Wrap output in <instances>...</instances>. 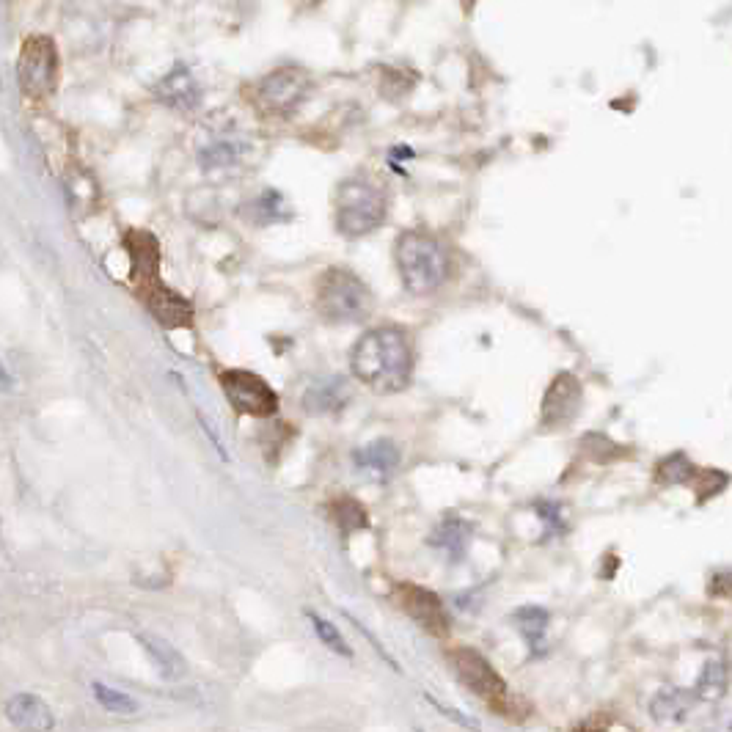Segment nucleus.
Segmentation results:
<instances>
[{"instance_id":"nucleus-18","label":"nucleus","mask_w":732,"mask_h":732,"mask_svg":"<svg viewBox=\"0 0 732 732\" xmlns=\"http://www.w3.org/2000/svg\"><path fill=\"white\" fill-rule=\"evenodd\" d=\"M141 644H144L146 653L152 655V661H155L157 669H160V675L166 677V680H179V677L188 675V664H185V658L174 650V644H168L166 639H160L155 633L141 636Z\"/></svg>"},{"instance_id":"nucleus-10","label":"nucleus","mask_w":732,"mask_h":732,"mask_svg":"<svg viewBox=\"0 0 732 732\" xmlns=\"http://www.w3.org/2000/svg\"><path fill=\"white\" fill-rule=\"evenodd\" d=\"M397 598H400L402 609L408 611V617L419 622L424 631H430L433 636H444L449 631L444 603L430 589L402 584V587H397Z\"/></svg>"},{"instance_id":"nucleus-22","label":"nucleus","mask_w":732,"mask_h":732,"mask_svg":"<svg viewBox=\"0 0 732 732\" xmlns=\"http://www.w3.org/2000/svg\"><path fill=\"white\" fill-rule=\"evenodd\" d=\"M94 697L100 702L102 708L108 713H119V716H130L138 710V702L133 697H127L122 691H116L111 686H102V683H94Z\"/></svg>"},{"instance_id":"nucleus-5","label":"nucleus","mask_w":732,"mask_h":732,"mask_svg":"<svg viewBox=\"0 0 732 732\" xmlns=\"http://www.w3.org/2000/svg\"><path fill=\"white\" fill-rule=\"evenodd\" d=\"M221 391L234 413L240 416H256L265 419L278 411V394L270 389L265 378L248 369H223L218 375Z\"/></svg>"},{"instance_id":"nucleus-13","label":"nucleus","mask_w":732,"mask_h":732,"mask_svg":"<svg viewBox=\"0 0 732 732\" xmlns=\"http://www.w3.org/2000/svg\"><path fill=\"white\" fill-rule=\"evenodd\" d=\"M3 710H6V719L23 732H50L56 727L50 705L34 694H14Z\"/></svg>"},{"instance_id":"nucleus-11","label":"nucleus","mask_w":732,"mask_h":732,"mask_svg":"<svg viewBox=\"0 0 732 732\" xmlns=\"http://www.w3.org/2000/svg\"><path fill=\"white\" fill-rule=\"evenodd\" d=\"M155 100L174 111H196L201 105V89L190 67L177 64L155 83Z\"/></svg>"},{"instance_id":"nucleus-15","label":"nucleus","mask_w":732,"mask_h":732,"mask_svg":"<svg viewBox=\"0 0 732 732\" xmlns=\"http://www.w3.org/2000/svg\"><path fill=\"white\" fill-rule=\"evenodd\" d=\"M124 248H127L130 262H133L135 281L157 276V270H160V245H157L155 234L133 229L124 237Z\"/></svg>"},{"instance_id":"nucleus-27","label":"nucleus","mask_w":732,"mask_h":732,"mask_svg":"<svg viewBox=\"0 0 732 732\" xmlns=\"http://www.w3.org/2000/svg\"><path fill=\"white\" fill-rule=\"evenodd\" d=\"M691 477H694V466L683 455H672L658 466V479L666 485H683Z\"/></svg>"},{"instance_id":"nucleus-8","label":"nucleus","mask_w":732,"mask_h":732,"mask_svg":"<svg viewBox=\"0 0 732 732\" xmlns=\"http://www.w3.org/2000/svg\"><path fill=\"white\" fill-rule=\"evenodd\" d=\"M138 295L144 300L149 314L155 317L163 328H190L193 325V306L179 292L166 287L160 276L138 281Z\"/></svg>"},{"instance_id":"nucleus-6","label":"nucleus","mask_w":732,"mask_h":732,"mask_svg":"<svg viewBox=\"0 0 732 732\" xmlns=\"http://www.w3.org/2000/svg\"><path fill=\"white\" fill-rule=\"evenodd\" d=\"M17 78L28 97L42 100L56 89L58 80V53L50 36H31L25 39L20 58H17Z\"/></svg>"},{"instance_id":"nucleus-4","label":"nucleus","mask_w":732,"mask_h":732,"mask_svg":"<svg viewBox=\"0 0 732 732\" xmlns=\"http://www.w3.org/2000/svg\"><path fill=\"white\" fill-rule=\"evenodd\" d=\"M372 306H375V298L369 287L350 270L331 267L317 281V311L328 322H336V325L361 322L372 314Z\"/></svg>"},{"instance_id":"nucleus-7","label":"nucleus","mask_w":732,"mask_h":732,"mask_svg":"<svg viewBox=\"0 0 732 732\" xmlns=\"http://www.w3.org/2000/svg\"><path fill=\"white\" fill-rule=\"evenodd\" d=\"M311 94V75L303 67H278L256 86V97L270 113H292Z\"/></svg>"},{"instance_id":"nucleus-3","label":"nucleus","mask_w":732,"mask_h":732,"mask_svg":"<svg viewBox=\"0 0 732 732\" xmlns=\"http://www.w3.org/2000/svg\"><path fill=\"white\" fill-rule=\"evenodd\" d=\"M336 229L344 237H364L383 226L386 212H389V201L380 185L366 177H350L344 179L339 190H336Z\"/></svg>"},{"instance_id":"nucleus-1","label":"nucleus","mask_w":732,"mask_h":732,"mask_svg":"<svg viewBox=\"0 0 732 732\" xmlns=\"http://www.w3.org/2000/svg\"><path fill=\"white\" fill-rule=\"evenodd\" d=\"M350 369L366 389L378 394H397L413 378L411 339L394 325L372 328L353 344Z\"/></svg>"},{"instance_id":"nucleus-26","label":"nucleus","mask_w":732,"mask_h":732,"mask_svg":"<svg viewBox=\"0 0 732 732\" xmlns=\"http://www.w3.org/2000/svg\"><path fill=\"white\" fill-rule=\"evenodd\" d=\"M240 146L237 144H212L201 152V166L204 168H226L240 160Z\"/></svg>"},{"instance_id":"nucleus-17","label":"nucleus","mask_w":732,"mask_h":732,"mask_svg":"<svg viewBox=\"0 0 732 732\" xmlns=\"http://www.w3.org/2000/svg\"><path fill=\"white\" fill-rule=\"evenodd\" d=\"M237 215L243 221L254 223V226H267V223L287 221L289 210L281 193H259L251 201H245L243 207L237 210Z\"/></svg>"},{"instance_id":"nucleus-16","label":"nucleus","mask_w":732,"mask_h":732,"mask_svg":"<svg viewBox=\"0 0 732 732\" xmlns=\"http://www.w3.org/2000/svg\"><path fill=\"white\" fill-rule=\"evenodd\" d=\"M355 466L361 468L364 474H369V477L386 479L400 466V449H397V444H391V441L366 444L355 452Z\"/></svg>"},{"instance_id":"nucleus-14","label":"nucleus","mask_w":732,"mask_h":732,"mask_svg":"<svg viewBox=\"0 0 732 732\" xmlns=\"http://www.w3.org/2000/svg\"><path fill=\"white\" fill-rule=\"evenodd\" d=\"M694 694L686 688L664 686L655 691V697L650 699V716L655 724L661 727H675L688 719V713L694 708Z\"/></svg>"},{"instance_id":"nucleus-23","label":"nucleus","mask_w":732,"mask_h":732,"mask_svg":"<svg viewBox=\"0 0 732 732\" xmlns=\"http://www.w3.org/2000/svg\"><path fill=\"white\" fill-rule=\"evenodd\" d=\"M333 518L339 523V529L344 534L355 532V529H364L366 526V512L364 507L353 499H339L333 504Z\"/></svg>"},{"instance_id":"nucleus-2","label":"nucleus","mask_w":732,"mask_h":732,"mask_svg":"<svg viewBox=\"0 0 732 732\" xmlns=\"http://www.w3.org/2000/svg\"><path fill=\"white\" fill-rule=\"evenodd\" d=\"M397 270L411 295H433L449 276V254L435 237L424 232H405L394 248Z\"/></svg>"},{"instance_id":"nucleus-19","label":"nucleus","mask_w":732,"mask_h":732,"mask_svg":"<svg viewBox=\"0 0 732 732\" xmlns=\"http://www.w3.org/2000/svg\"><path fill=\"white\" fill-rule=\"evenodd\" d=\"M727 683H730V672H727V664L713 658L708 664L702 666L699 672L697 683L691 688V694L699 699V702H719L724 694H727Z\"/></svg>"},{"instance_id":"nucleus-28","label":"nucleus","mask_w":732,"mask_h":732,"mask_svg":"<svg viewBox=\"0 0 732 732\" xmlns=\"http://www.w3.org/2000/svg\"><path fill=\"white\" fill-rule=\"evenodd\" d=\"M0 389H12V375L6 372L3 364H0Z\"/></svg>"},{"instance_id":"nucleus-9","label":"nucleus","mask_w":732,"mask_h":732,"mask_svg":"<svg viewBox=\"0 0 732 732\" xmlns=\"http://www.w3.org/2000/svg\"><path fill=\"white\" fill-rule=\"evenodd\" d=\"M449 658H452V666H455L457 677H460L477 697L488 699V702H499V699L507 697V683H504L499 672L488 664L485 655H479L477 650H468V647H460V650H452Z\"/></svg>"},{"instance_id":"nucleus-25","label":"nucleus","mask_w":732,"mask_h":732,"mask_svg":"<svg viewBox=\"0 0 732 732\" xmlns=\"http://www.w3.org/2000/svg\"><path fill=\"white\" fill-rule=\"evenodd\" d=\"M515 625H518V631H521L523 636L534 644L543 639L548 617H545L543 609H521L518 614H515Z\"/></svg>"},{"instance_id":"nucleus-21","label":"nucleus","mask_w":732,"mask_h":732,"mask_svg":"<svg viewBox=\"0 0 732 732\" xmlns=\"http://www.w3.org/2000/svg\"><path fill=\"white\" fill-rule=\"evenodd\" d=\"M344 402H347V389H344V383L339 378H331L325 380V383H320V386H314V389L309 391V397L303 400V405H306L309 411L325 413L342 408Z\"/></svg>"},{"instance_id":"nucleus-24","label":"nucleus","mask_w":732,"mask_h":732,"mask_svg":"<svg viewBox=\"0 0 732 732\" xmlns=\"http://www.w3.org/2000/svg\"><path fill=\"white\" fill-rule=\"evenodd\" d=\"M309 620H311V625H314V631H317V636H320V642L325 644V647H331L333 653L344 655V658H350V655H353V650L347 647L344 636L339 633V628H336L333 622H328L325 617H320V614H314V611H309Z\"/></svg>"},{"instance_id":"nucleus-20","label":"nucleus","mask_w":732,"mask_h":732,"mask_svg":"<svg viewBox=\"0 0 732 732\" xmlns=\"http://www.w3.org/2000/svg\"><path fill=\"white\" fill-rule=\"evenodd\" d=\"M468 537H471V526H468L466 521H460L457 515H449V518L435 529L433 537H430V543L438 545L441 551H446V554H452L457 559V556L466 551Z\"/></svg>"},{"instance_id":"nucleus-12","label":"nucleus","mask_w":732,"mask_h":732,"mask_svg":"<svg viewBox=\"0 0 732 732\" xmlns=\"http://www.w3.org/2000/svg\"><path fill=\"white\" fill-rule=\"evenodd\" d=\"M578 405H581L578 380L573 375H559L543 400V424L545 427H565L578 413Z\"/></svg>"}]
</instances>
